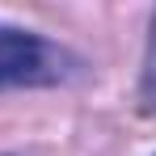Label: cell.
Returning a JSON list of instances; mask_svg holds the SVG:
<instances>
[{"mask_svg":"<svg viewBox=\"0 0 156 156\" xmlns=\"http://www.w3.org/2000/svg\"><path fill=\"white\" fill-rule=\"evenodd\" d=\"M72 55L55 42L0 26V84H55L68 76Z\"/></svg>","mask_w":156,"mask_h":156,"instance_id":"obj_1","label":"cell"},{"mask_svg":"<svg viewBox=\"0 0 156 156\" xmlns=\"http://www.w3.org/2000/svg\"><path fill=\"white\" fill-rule=\"evenodd\" d=\"M144 110L156 114V26H152V42H148V59H144V84H139Z\"/></svg>","mask_w":156,"mask_h":156,"instance_id":"obj_2","label":"cell"}]
</instances>
